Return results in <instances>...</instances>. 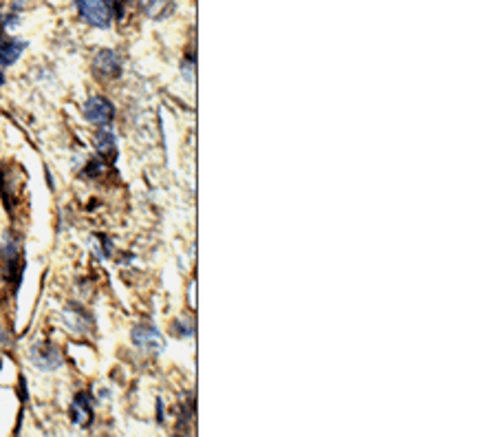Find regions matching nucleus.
Listing matches in <instances>:
<instances>
[{"instance_id": "1", "label": "nucleus", "mask_w": 496, "mask_h": 437, "mask_svg": "<svg viewBox=\"0 0 496 437\" xmlns=\"http://www.w3.org/2000/svg\"><path fill=\"white\" fill-rule=\"evenodd\" d=\"M77 14L97 29H109L113 22V7L109 0H75Z\"/></svg>"}, {"instance_id": "2", "label": "nucleus", "mask_w": 496, "mask_h": 437, "mask_svg": "<svg viewBox=\"0 0 496 437\" xmlns=\"http://www.w3.org/2000/svg\"><path fill=\"white\" fill-rule=\"evenodd\" d=\"M29 358L31 363L42 371H54L62 365V353L58 347L51 342H35L29 349Z\"/></svg>"}, {"instance_id": "3", "label": "nucleus", "mask_w": 496, "mask_h": 437, "mask_svg": "<svg viewBox=\"0 0 496 437\" xmlns=\"http://www.w3.org/2000/svg\"><path fill=\"white\" fill-rule=\"evenodd\" d=\"M84 118L88 122H93V124L106 126L115 118V106L111 104L106 97L93 95V97H88L86 104H84Z\"/></svg>"}, {"instance_id": "4", "label": "nucleus", "mask_w": 496, "mask_h": 437, "mask_svg": "<svg viewBox=\"0 0 496 437\" xmlns=\"http://www.w3.org/2000/svg\"><path fill=\"white\" fill-rule=\"evenodd\" d=\"M93 71H95V75H99L102 80H104V78L113 80V78H117V75H120L122 62H120V58H117L115 51L104 49V51H99V54L95 56V60H93Z\"/></svg>"}, {"instance_id": "5", "label": "nucleus", "mask_w": 496, "mask_h": 437, "mask_svg": "<svg viewBox=\"0 0 496 437\" xmlns=\"http://www.w3.org/2000/svg\"><path fill=\"white\" fill-rule=\"evenodd\" d=\"M69 413L77 427H88L93 422V397L88 393H77L71 402Z\"/></svg>"}, {"instance_id": "6", "label": "nucleus", "mask_w": 496, "mask_h": 437, "mask_svg": "<svg viewBox=\"0 0 496 437\" xmlns=\"http://www.w3.org/2000/svg\"><path fill=\"white\" fill-rule=\"evenodd\" d=\"M133 342L141 349H161L163 336L152 325H137L133 329Z\"/></svg>"}, {"instance_id": "7", "label": "nucleus", "mask_w": 496, "mask_h": 437, "mask_svg": "<svg viewBox=\"0 0 496 437\" xmlns=\"http://www.w3.org/2000/svg\"><path fill=\"white\" fill-rule=\"evenodd\" d=\"M24 49H27V42L24 40H16V38H11V40H0V67L14 64L22 56Z\"/></svg>"}, {"instance_id": "8", "label": "nucleus", "mask_w": 496, "mask_h": 437, "mask_svg": "<svg viewBox=\"0 0 496 437\" xmlns=\"http://www.w3.org/2000/svg\"><path fill=\"white\" fill-rule=\"evenodd\" d=\"M95 148L102 157H113L115 155V148H117V139L115 135L109 131V128H102V131L95 135Z\"/></svg>"}, {"instance_id": "9", "label": "nucleus", "mask_w": 496, "mask_h": 437, "mask_svg": "<svg viewBox=\"0 0 496 437\" xmlns=\"http://www.w3.org/2000/svg\"><path fill=\"white\" fill-rule=\"evenodd\" d=\"M141 7L152 18H166L168 14H173L170 0H141Z\"/></svg>"}, {"instance_id": "10", "label": "nucleus", "mask_w": 496, "mask_h": 437, "mask_svg": "<svg viewBox=\"0 0 496 437\" xmlns=\"http://www.w3.org/2000/svg\"><path fill=\"white\" fill-rule=\"evenodd\" d=\"M18 243H16V239L11 237V235H7L5 237V241H3V248H0V254H3V261L9 265V267H14L16 265V261H18Z\"/></svg>"}, {"instance_id": "11", "label": "nucleus", "mask_w": 496, "mask_h": 437, "mask_svg": "<svg viewBox=\"0 0 496 437\" xmlns=\"http://www.w3.org/2000/svg\"><path fill=\"white\" fill-rule=\"evenodd\" d=\"M24 3L27 0H14V9H24Z\"/></svg>"}, {"instance_id": "12", "label": "nucleus", "mask_w": 496, "mask_h": 437, "mask_svg": "<svg viewBox=\"0 0 496 437\" xmlns=\"http://www.w3.org/2000/svg\"><path fill=\"white\" fill-rule=\"evenodd\" d=\"M3 78H5V75H3V71H0V86L5 84V80H3Z\"/></svg>"}]
</instances>
